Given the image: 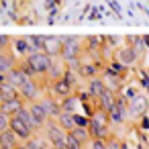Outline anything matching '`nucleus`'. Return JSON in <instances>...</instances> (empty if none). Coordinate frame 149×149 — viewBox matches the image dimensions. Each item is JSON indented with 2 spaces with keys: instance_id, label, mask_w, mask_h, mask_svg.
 Masks as SVG:
<instances>
[{
  "instance_id": "nucleus-1",
  "label": "nucleus",
  "mask_w": 149,
  "mask_h": 149,
  "mask_svg": "<svg viewBox=\"0 0 149 149\" xmlns=\"http://www.w3.org/2000/svg\"><path fill=\"white\" fill-rule=\"evenodd\" d=\"M45 139L53 149H65V141H68V131L57 123V120H49L45 125Z\"/></svg>"
},
{
  "instance_id": "nucleus-2",
  "label": "nucleus",
  "mask_w": 149,
  "mask_h": 149,
  "mask_svg": "<svg viewBox=\"0 0 149 149\" xmlns=\"http://www.w3.org/2000/svg\"><path fill=\"white\" fill-rule=\"evenodd\" d=\"M25 61L31 65V70L37 74V78L39 76H47V72H49V68H51V63H53V57L49 55V53H45V51H35V53H31L29 57H25Z\"/></svg>"
},
{
  "instance_id": "nucleus-3",
  "label": "nucleus",
  "mask_w": 149,
  "mask_h": 149,
  "mask_svg": "<svg viewBox=\"0 0 149 149\" xmlns=\"http://www.w3.org/2000/svg\"><path fill=\"white\" fill-rule=\"evenodd\" d=\"M19 96H21L27 104L37 102V100H41V86L37 84L35 78H31V80H27V82L19 88Z\"/></svg>"
},
{
  "instance_id": "nucleus-4",
  "label": "nucleus",
  "mask_w": 149,
  "mask_h": 149,
  "mask_svg": "<svg viewBox=\"0 0 149 149\" xmlns=\"http://www.w3.org/2000/svg\"><path fill=\"white\" fill-rule=\"evenodd\" d=\"M8 129H10V131H15V135H17L23 143H25V141H29L31 137H35V135H37V133H35V131H33V129H31L25 120H21L19 116H10Z\"/></svg>"
},
{
  "instance_id": "nucleus-5",
  "label": "nucleus",
  "mask_w": 149,
  "mask_h": 149,
  "mask_svg": "<svg viewBox=\"0 0 149 149\" xmlns=\"http://www.w3.org/2000/svg\"><path fill=\"white\" fill-rule=\"evenodd\" d=\"M72 84H74V82H72V76L65 72L63 78L51 82V94H53L55 98H65V96L72 94Z\"/></svg>"
},
{
  "instance_id": "nucleus-6",
  "label": "nucleus",
  "mask_w": 149,
  "mask_h": 149,
  "mask_svg": "<svg viewBox=\"0 0 149 149\" xmlns=\"http://www.w3.org/2000/svg\"><path fill=\"white\" fill-rule=\"evenodd\" d=\"M19 59H25V57H29L31 53H35V49H33V43H31V39L27 37H17V39H13V49H10Z\"/></svg>"
},
{
  "instance_id": "nucleus-7",
  "label": "nucleus",
  "mask_w": 149,
  "mask_h": 149,
  "mask_svg": "<svg viewBox=\"0 0 149 149\" xmlns=\"http://www.w3.org/2000/svg\"><path fill=\"white\" fill-rule=\"evenodd\" d=\"M29 110H31V114H33V118H35V123H37V127H39V131H41V129H45V125L51 120L41 100L31 102V104H29Z\"/></svg>"
},
{
  "instance_id": "nucleus-8",
  "label": "nucleus",
  "mask_w": 149,
  "mask_h": 149,
  "mask_svg": "<svg viewBox=\"0 0 149 149\" xmlns=\"http://www.w3.org/2000/svg\"><path fill=\"white\" fill-rule=\"evenodd\" d=\"M25 106H27V102H25L21 96H19V98H10V100H2V102H0V110L6 112L8 116H17Z\"/></svg>"
},
{
  "instance_id": "nucleus-9",
  "label": "nucleus",
  "mask_w": 149,
  "mask_h": 149,
  "mask_svg": "<svg viewBox=\"0 0 149 149\" xmlns=\"http://www.w3.org/2000/svg\"><path fill=\"white\" fill-rule=\"evenodd\" d=\"M41 102H43V106H45L49 118H53V120H57V116L63 112L61 102H57V98H55L53 94H51V96H41Z\"/></svg>"
},
{
  "instance_id": "nucleus-10",
  "label": "nucleus",
  "mask_w": 149,
  "mask_h": 149,
  "mask_svg": "<svg viewBox=\"0 0 149 149\" xmlns=\"http://www.w3.org/2000/svg\"><path fill=\"white\" fill-rule=\"evenodd\" d=\"M19 65V57L13 51H0V74H8L10 70H15Z\"/></svg>"
},
{
  "instance_id": "nucleus-11",
  "label": "nucleus",
  "mask_w": 149,
  "mask_h": 149,
  "mask_svg": "<svg viewBox=\"0 0 149 149\" xmlns=\"http://www.w3.org/2000/svg\"><path fill=\"white\" fill-rule=\"evenodd\" d=\"M19 143H23V141L15 135V131H10V129L0 131V149H15Z\"/></svg>"
},
{
  "instance_id": "nucleus-12",
  "label": "nucleus",
  "mask_w": 149,
  "mask_h": 149,
  "mask_svg": "<svg viewBox=\"0 0 149 149\" xmlns=\"http://www.w3.org/2000/svg\"><path fill=\"white\" fill-rule=\"evenodd\" d=\"M61 47H63V41H61V39L45 37V41H43V51H45V53H49L51 57L61 55Z\"/></svg>"
},
{
  "instance_id": "nucleus-13",
  "label": "nucleus",
  "mask_w": 149,
  "mask_h": 149,
  "mask_svg": "<svg viewBox=\"0 0 149 149\" xmlns=\"http://www.w3.org/2000/svg\"><path fill=\"white\" fill-rule=\"evenodd\" d=\"M27 80H31V78H29V76H27V74H25V72H23L19 65L6 74V82H8V84H13L15 88H21V86H23Z\"/></svg>"
},
{
  "instance_id": "nucleus-14",
  "label": "nucleus",
  "mask_w": 149,
  "mask_h": 149,
  "mask_svg": "<svg viewBox=\"0 0 149 149\" xmlns=\"http://www.w3.org/2000/svg\"><path fill=\"white\" fill-rule=\"evenodd\" d=\"M57 123L70 133V131H74L76 129V112H68V110H63L59 116H57Z\"/></svg>"
},
{
  "instance_id": "nucleus-15",
  "label": "nucleus",
  "mask_w": 149,
  "mask_h": 149,
  "mask_svg": "<svg viewBox=\"0 0 149 149\" xmlns=\"http://www.w3.org/2000/svg\"><path fill=\"white\" fill-rule=\"evenodd\" d=\"M104 90H106V86H104V82H102L98 76L92 78V80H88V94H90L92 98H98Z\"/></svg>"
},
{
  "instance_id": "nucleus-16",
  "label": "nucleus",
  "mask_w": 149,
  "mask_h": 149,
  "mask_svg": "<svg viewBox=\"0 0 149 149\" xmlns=\"http://www.w3.org/2000/svg\"><path fill=\"white\" fill-rule=\"evenodd\" d=\"M116 57L123 61V65H131V63L137 59V53H135L133 47H120V49L116 51Z\"/></svg>"
},
{
  "instance_id": "nucleus-17",
  "label": "nucleus",
  "mask_w": 149,
  "mask_h": 149,
  "mask_svg": "<svg viewBox=\"0 0 149 149\" xmlns=\"http://www.w3.org/2000/svg\"><path fill=\"white\" fill-rule=\"evenodd\" d=\"M78 74H80L84 80H92V78L98 76V65H94V63H80Z\"/></svg>"
},
{
  "instance_id": "nucleus-18",
  "label": "nucleus",
  "mask_w": 149,
  "mask_h": 149,
  "mask_svg": "<svg viewBox=\"0 0 149 149\" xmlns=\"http://www.w3.org/2000/svg\"><path fill=\"white\" fill-rule=\"evenodd\" d=\"M0 96H2V100H10V98H19V88H15L13 84L4 82L0 84Z\"/></svg>"
},
{
  "instance_id": "nucleus-19",
  "label": "nucleus",
  "mask_w": 149,
  "mask_h": 149,
  "mask_svg": "<svg viewBox=\"0 0 149 149\" xmlns=\"http://www.w3.org/2000/svg\"><path fill=\"white\" fill-rule=\"evenodd\" d=\"M17 116H19L21 120H25V123H27V125H29V127H31L35 133L39 131V127H37V123H35V118H33V114H31V110H29V104H27V106H25V108H23V110H21Z\"/></svg>"
},
{
  "instance_id": "nucleus-20",
  "label": "nucleus",
  "mask_w": 149,
  "mask_h": 149,
  "mask_svg": "<svg viewBox=\"0 0 149 149\" xmlns=\"http://www.w3.org/2000/svg\"><path fill=\"white\" fill-rule=\"evenodd\" d=\"M65 149H84V141H80L74 133H68V141H65Z\"/></svg>"
},
{
  "instance_id": "nucleus-21",
  "label": "nucleus",
  "mask_w": 149,
  "mask_h": 149,
  "mask_svg": "<svg viewBox=\"0 0 149 149\" xmlns=\"http://www.w3.org/2000/svg\"><path fill=\"white\" fill-rule=\"evenodd\" d=\"M13 49V37L0 35V51H10Z\"/></svg>"
},
{
  "instance_id": "nucleus-22",
  "label": "nucleus",
  "mask_w": 149,
  "mask_h": 149,
  "mask_svg": "<svg viewBox=\"0 0 149 149\" xmlns=\"http://www.w3.org/2000/svg\"><path fill=\"white\" fill-rule=\"evenodd\" d=\"M8 123H10V116H8L6 112L0 110V131H6V129H8Z\"/></svg>"
},
{
  "instance_id": "nucleus-23",
  "label": "nucleus",
  "mask_w": 149,
  "mask_h": 149,
  "mask_svg": "<svg viewBox=\"0 0 149 149\" xmlns=\"http://www.w3.org/2000/svg\"><path fill=\"white\" fill-rule=\"evenodd\" d=\"M92 149H108V143L104 139H94L92 141Z\"/></svg>"
},
{
  "instance_id": "nucleus-24",
  "label": "nucleus",
  "mask_w": 149,
  "mask_h": 149,
  "mask_svg": "<svg viewBox=\"0 0 149 149\" xmlns=\"http://www.w3.org/2000/svg\"><path fill=\"white\" fill-rule=\"evenodd\" d=\"M15 149H29V147H27V145H25V143H19V145H17V147H15Z\"/></svg>"
},
{
  "instance_id": "nucleus-25",
  "label": "nucleus",
  "mask_w": 149,
  "mask_h": 149,
  "mask_svg": "<svg viewBox=\"0 0 149 149\" xmlns=\"http://www.w3.org/2000/svg\"><path fill=\"white\" fill-rule=\"evenodd\" d=\"M4 82H6V76H4V74H0V84H4Z\"/></svg>"
},
{
  "instance_id": "nucleus-26",
  "label": "nucleus",
  "mask_w": 149,
  "mask_h": 149,
  "mask_svg": "<svg viewBox=\"0 0 149 149\" xmlns=\"http://www.w3.org/2000/svg\"><path fill=\"white\" fill-rule=\"evenodd\" d=\"M41 149H53V147H51L49 143H43V147H41Z\"/></svg>"
},
{
  "instance_id": "nucleus-27",
  "label": "nucleus",
  "mask_w": 149,
  "mask_h": 149,
  "mask_svg": "<svg viewBox=\"0 0 149 149\" xmlns=\"http://www.w3.org/2000/svg\"><path fill=\"white\" fill-rule=\"evenodd\" d=\"M0 102H2V96H0Z\"/></svg>"
}]
</instances>
